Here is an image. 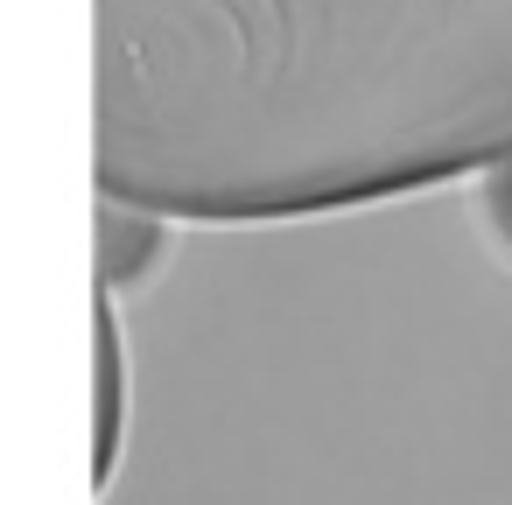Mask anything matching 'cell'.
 I'll use <instances>...</instances> for the list:
<instances>
[{
  "mask_svg": "<svg viewBox=\"0 0 512 505\" xmlns=\"http://www.w3.org/2000/svg\"><path fill=\"white\" fill-rule=\"evenodd\" d=\"M512 162V0H92V169L162 218H316Z\"/></svg>",
  "mask_w": 512,
  "mask_h": 505,
  "instance_id": "obj_1",
  "label": "cell"
},
{
  "mask_svg": "<svg viewBox=\"0 0 512 505\" xmlns=\"http://www.w3.org/2000/svg\"><path fill=\"white\" fill-rule=\"evenodd\" d=\"M162 211H148V204H127V197H106V218H99V281L106 288H127L134 281V267L141 260H155L162 253V225H155Z\"/></svg>",
  "mask_w": 512,
  "mask_h": 505,
  "instance_id": "obj_2",
  "label": "cell"
},
{
  "mask_svg": "<svg viewBox=\"0 0 512 505\" xmlns=\"http://www.w3.org/2000/svg\"><path fill=\"white\" fill-rule=\"evenodd\" d=\"M120 449V330L113 309H99V477L113 470Z\"/></svg>",
  "mask_w": 512,
  "mask_h": 505,
  "instance_id": "obj_3",
  "label": "cell"
},
{
  "mask_svg": "<svg viewBox=\"0 0 512 505\" xmlns=\"http://www.w3.org/2000/svg\"><path fill=\"white\" fill-rule=\"evenodd\" d=\"M477 218H484V232L512 253V162H498V169L484 176V190H477Z\"/></svg>",
  "mask_w": 512,
  "mask_h": 505,
  "instance_id": "obj_4",
  "label": "cell"
}]
</instances>
